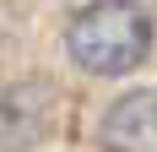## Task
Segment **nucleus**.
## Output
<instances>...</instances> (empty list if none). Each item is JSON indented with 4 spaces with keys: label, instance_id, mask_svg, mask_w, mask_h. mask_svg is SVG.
Listing matches in <instances>:
<instances>
[{
    "label": "nucleus",
    "instance_id": "obj_1",
    "mask_svg": "<svg viewBox=\"0 0 157 152\" xmlns=\"http://www.w3.org/2000/svg\"><path fill=\"white\" fill-rule=\"evenodd\" d=\"M65 49L92 76L136 71L152 49V16L136 0H92L87 11H76L71 33H65Z\"/></svg>",
    "mask_w": 157,
    "mask_h": 152
},
{
    "label": "nucleus",
    "instance_id": "obj_2",
    "mask_svg": "<svg viewBox=\"0 0 157 152\" xmlns=\"http://www.w3.org/2000/svg\"><path fill=\"white\" fill-rule=\"evenodd\" d=\"M54 87L49 82H11L0 92V152H33L49 136Z\"/></svg>",
    "mask_w": 157,
    "mask_h": 152
},
{
    "label": "nucleus",
    "instance_id": "obj_3",
    "mask_svg": "<svg viewBox=\"0 0 157 152\" xmlns=\"http://www.w3.org/2000/svg\"><path fill=\"white\" fill-rule=\"evenodd\" d=\"M103 152H157V87H136L114 98L98 125Z\"/></svg>",
    "mask_w": 157,
    "mask_h": 152
}]
</instances>
